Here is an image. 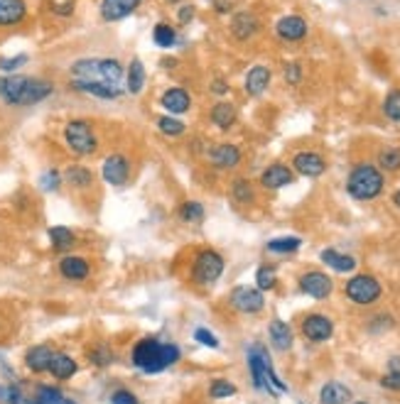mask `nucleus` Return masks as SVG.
<instances>
[{"label":"nucleus","instance_id":"obj_32","mask_svg":"<svg viewBox=\"0 0 400 404\" xmlns=\"http://www.w3.org/2000/svg\"><path fill=\"white\" fill-rule=\"evenodd\" d=\"M62 179L72 189H91L94 187V172L84 164H72L67 172L62 174Z\"/></svg>","mask_w":400,"mask_h":404},{"label":"nucleus","instance_id":"obj_13","mask_svg":"<svg viewBox=\"0 0 400 404\" xmlns=\"http://www.w3.org/2000/svg\"><path fill=\"white\" fill-rule=\"evenodd\" d=\"M101 177L111 187H126L128 179H130V159L121 155V152L109 155L104 159V164H101Z\"/></svg>","mask_w":400,"mask_h":404},{"label":"nucleus","instance_id":"obj_2","mask_svg":"<svg viewBox=\"0 0 400 404\" xmlns=\"http://www.w3.org/2000/svg\"><path fill=\"white\" fill-rule=\"evenodd\" d=\"M55 86L45 79L37 76H20V74H8L0 76V98L8 105H35L52 96Z\"/></svg>","mask_w":400,"mask_h":404},{"label":"nucleus","instance_id":"obj_4","mask_svg":"<svg viewBox=\"0 0 400 404\" xmlns=\"http://www.w3.org/2000/svg\"><path fill=\"white\" fill-rule=\"evenodd\" d=\"M72 76L77 81H99V83H109L116 86L123 81L126 71L123 64L118 59H111V57H96V59H79L72 64Z\"/></svg>","mask_w":400,"mask_h":404},{"label":"nucleus","instance_id":"obj_11","mask_svg":"<svg viewBox=\"0 0 400 404\" xmlns=\"http://www.w3.org/2000/svg\"><path fill=\"white\" fill-rule=\"evenodd\" d=\"M290 167H292V172L300 174V177L319 179L329 169V164H327V159H324V155H319V152L300 150V152H295V155H292Z\"/></svg>","mask_w":400,"mask_h":404},{"label":"nucleus","instance_id":"obj_56","mask_svg":"<svg viewBox=\"0 0 400 404\" xmlns=\"http://www.w3.org/2000/svg\"><path fill=\"white\" fill-rule=\"evenodd\" d=\"M354 404H369V402H354Z\"/></svg>","mask_w":400,"mask_h":404},{"label":"nucleus","instance_id":"obj_37","mask_svg":"<svg viewBox=\"0 0 400 404\" xmlns=\"http://www.w3.org/2000/svg\"><path fill=\"white\" fill-rule=\"evenodd\" d=\"M152 40L155 45L160 47V50H170V47L177 45V30L172 28V25L167 23H157L152 30Z\"/></svg>","mask_w":400,"mask_h":404},{"label":"nucleus","instance_id":"obj_33","mask_svg":"<svg viewBox=\"0 0 400 404\" xmlns=\"http://www.w3.org/2000/svg\"><path fill=\"white\" fill-rule=\"evenodd\" d=\"M376 167L383 174H398L400 172V145H386L378 150Z\"/></svg>","mask_w":400,"mask_h":404},{"label":"nucleus","instance_id":"obj_5","mask_svg":"<svg viewBox=\"0 0 400 404\" xmlns=\"http://www.w3.org/2000/svg\"><path fill=\"white\" fill-rule=\"evenodd\" d=\"M64 145L72 155L91 157L99 150V137L94 132V125L84 118H74L64 125Z\"/></svg>","mask_w":400,"mask_h":404},{"label":"nucleus","instance_id":"obj_43","mask_svg":"<svg viewBox=\"0 0 400 404\" xmlns=\"http://www.w3.org/2000/svg\"><path fill=\"white\" fill-rule=\"evenodd\" d=\"M236 392H238V387L233 385V382L223 380V377H216V380L211 382V387H209L211 400H228V397H233Z\"/></svg>","mask_w":400,"mask_h":404},{"label":"nucleus","instance_id":"obj_40","mask_svg":"<svg viewBox=\"0 0 400 404\" xmlns=\"http://www.w3.org/2000/svg\"><path fill=\"white\" fill-rule=\"evenodd\" d=\"M89 360H91V365H96V368H109V365H113L116 353L111 350L109 343H96L89 350Z\"/></svg>","mask_w":400,"mask_h":404},{"label":"nucleus","instance_id":"obj_25","mask_svg":"<svg viewBox=\"0 0 400 404\" xmlns=\"http://www.w3.org/2000/svg\"><path fill=\"white\" fill-rule=\"evenodd\" d=\"M209 118H211V123L218 127V130H231V127L236 125V120H238V110H236V105H233L231 100H218L214 108H211Z\"/></svg>","mask_w":400,"mask_h":404},{"label":"nucleus","instance_id":"obj_46","mask_svg":"<svg viewBox=\"0 0 400 404\" xmlns=\"http://www.w3.org/2000/svg\"><path fill=\"white\" fill-rule=\"evenodd\" d=\"M62 184H64V179H62V174L57 172V169H47V172L40 177V187L45 191H57Z\"/></svg>","mask_w":400,"mask_h":404},{"label":"nucleus","instance_id":"obj_31","mask_svg":"<svg viewBox=\"0 0 400 404\" xmlns=\"http://www.w3.org/2000/svg\"><path fill=\"white\" fill-rule=\"evenodd\" d=\"M77 370H79L77 360H74L69 353H55V355H52V363H50L52 377H57V380H72V377L77 375Z\"/></svg>","mask_w":400,"mask_h":404},{"label":"nucleus","instance_id":"obj_53","mask_svg":"<svg viewBox=\"0 0 400 404\" xmlns=\"http://www.w3.org/2000/svg\"><path fill=\"white\" fill-rule=\"evenodd\" d=\"M386 373H400V355H393L391 360H388V370Z\"/></svg>","mask_w":400,"mask_h":404},{"label":"nucleus","instance_id":"obj_16","mask_svg":"<svg viewBox=\"0 0 400 404\" xmlns=\"http://www.w3.org/2000/svg\"><path fill=\"white\" fill-rule=\"evenodd\" d=\"M260 28H263V23H260L258 15L250 13V10H241V13H236L231 18V25H228L233 40H238V42H250L260 32Z\"/></svg>","mask_w":400,"mask_h":404},{"label":"nucleus","instance_id":"obj_10","mask_svg":"<svg viewBox=\"0 0 400 404\" xmlns=\"http://www.w3.org/2000/svg\"><path fill=\"white\" fill-rule=\"evenodd\" d=\"M268 365H270V355L263 345H250L248 348V370H250V382H253L255 390H263V392H270L268 385ZM275 397V395H273Z\"/></svg>","mask_w":400,"mask_h":404},{"label":"nucleus","instance_id":"obj_22","mask_svg":"<svg viewBox=\"0 0 400 404\" xmlns=\"http://www.w3.org/2000/svg\"><path fill=\"white\" fill-rule=\"evenodd\" d=\"M28 18V0H0V28H15Z\"/></svg>","mask_w":400,"mask_h":404},{"label":"nucleus","instance_id":"obj_55","mask_svg":"<svg viewBox=\"0 0 400 404\" xmlns=\"http://www.w3.org/2000/svg\"><path fill=\"white\" fill-rule=\"evenodd\" d=\"M23 404H40V402H37V400H35V397H30V400H25Z\"/></svg>","mask_w":400,"mask_h":404},{"label":"nucleus","instance_id":"obj_38","mask_svg":"<svg viewBox=\"0 0 400 404\" xmlns=\"http://www.w3.org/2000/svg\"><path fill=\"white\" fill-rule=\"evenodd\" d=\"M157 130L162 132L165 137H179V135H184L187 125L177 118V115L165 113V115H160V118H157Z\"/></svg>","mask_w":400,"mask_h":404},{"label":"nucleus","instance_id":"obj_36","mask_svg":"<svg viewBox=\"0 0 400 404\" xmlns=\"http://www.w3.org/2000/svg\"><path fill=\"white\" fill-rule=\"evenodd\" d=\"M35 400L40 404H77L74 400L62 395L60 387H52V385H40L35 390Z\"/></svg>","mask_w":400,"mask_h":404},{"label":"nucleus","instance_id":"obj_6","mask_svg":"<svg viewBox=\"0 0 400 404\" xmlns=\"http://www.w3.org/2000/svg\"><path fill=\"white\" fill-rule=\"evenodd\" d=\"M344 294L356 306H373L383 296V284L373 275H354L344 282Z\"/></svg>","mask_w":400,"mask_h":404},{"label":"nucleus","instance_id":"obj_50","mask_svg":"<svg viewBox=\"0 0 400 404\" xmlns=\"http://www.w3.org/2000/svg\"><path fill=\"white\" fill-rule=\"evenodd\" d=\"M194 15H196L194 5H179V8H177V23L179 25H189L191 20H194Z\"/></svg>","mask_w":400,"mask_h":404},{"label":"nucleus","instance_id":"obj_7","mask_svg":"<svg viewBox=\"0 0 400 404\" xmlns=\"http://www.w3.org/2000/svg\"><path fill=\"white\" fill-rule=\"evenodd\" d=\"M223 267H226V260H223L221 253H216L211 248L199 250L194 258V265H191V282L199 287L216 284L218 277L223 275Z\"/></svg>","mask_w":400,"mask_h":404},{"label":"nucleus","instance_id":"obj_26","mask_svg":"<svg viewBox=\"0 0 400 404\" xmlns=\"http://www.w3.org/2000/svg\"><path fill=\"white\" fill-rule=\"evenodd\" d=\"M145 81H148V71L143 67V62L135 57L126 69V91L130 96H140L143 88H145Z\"/></svg>","mask_w":400,"mask_h":404},{"label":"nucleus","instance_id":"obj_8","mask_svg":"<svg viewBox=\"0 0 400 404\" xmlns=\"http://www.w3.org/2000/svg\"><path fill=\"white\" fill-rule=\"evenodd\" d=\"M228 304L231 309H236L238 313H260L265 309V296L258 287H248V284H241V287H233L231 294H228Z\"/></svg>","mask_w":400,"mask_h":404},{"label":"nucleus","instance_id":"obj_41","mask_svg":"<svg viewBox=\"0 0 400 404\" xmlns=\"http://www.w3.org/2000/svg\"><path fill=\"white\" fill-rule=\"evenodd\" d=\"M255 287H258L260 292H270L277 287V272L273 265H260L258 270H255Z\"/></svg>","mask_w":400,"mask_h":404},{"label":"nucleus","instance_id":"obj_20","mask_svg":"<svg viewBox=\"0 0 400 404\" xmlns=\"http://www.w3.org/2000/svg\"><path fill=\"white\" fill-rule=\"evenodd\" d=\"M60 275L69 282H84L91 275V265L82 255H64L60 260Z\"/></svg>","mask_w":400,"mask_h":404},{"label":"nucleus","instance_id":"obj_21","mask_svg":"<svg viewBox=\"0 0 400 404\" xmlns=\"http://www.w3.org/2000/svg\"><path fill=\"white\" fill-rule=\"evenodd\" d=\"M160 105H162L170 115H182L191 108V96L182 86H172L160 96Z\"/></svg>","mask_w":400,"mask_h":404},{"label":"nucleus","instance_id":"obj_28","mask_svg":"<svg viewBox=\"0 0 400 404\" xmlns=\"http://www.w3.org/2000/svg\"><path fill=\"white\" fill-rule=\"evenodd\" d=\"M268 336H270V345L280 353H287L292 348V328L287 326L280 318H273L268 326Z\"/></svg>","mask_w":400,"mask_h":404},{"label":"nucleus","instance_id":"obj_51","mask_svg":"<svg viewBox=\"0 0 400 404\" xmlns=\"http://www.w3.org/2000/svg\"><path fill=\"white\" fill-rule=\"evenodd\" d=\"M381 387L391 392H400V373H386L381 377Z\"/></svg>","mask_w":400,"mask_h":404},{"label":"nucleus","instance_id":"obj_44","mask_svg":"<svg viewBox=\"0 0 400 404\" xmlns=\"http://www.w3.org/2000/svg\"><path fill=\"white\" fill-rule=\"evenodd\" d=\"M25 397L18 385H0V404H23Z\"/></svg>","mask_w":400,"mask_h":404},{"label":"nucleus","instance_id":"obj_47","mask_svg":"<svg viewBox=\"0 0 400 404\" xmlns=\"http://www.w3.org/2000/svg\"><path fill=\"white\" fill-rule=\"evenodd\" d=\"M28 64V54H18V57H3L0 59V71H5V74H13V71H18L20 67H25Z\"/></svg>","mask_w":400,"mask_h":404},{"label":"nucleus","instance_id":"obj_12","mask_svg":"<svg viewBox=\"0 0 400 404\" xmlns=\"http://www.w3.org/2000/svg\"><path fill=\"white\" fill-rule=\"evenodd\" d=\"M300 331L309 343H327L334 336V321L327 313H307L300 321Z\"/></svg>","mask_w":400,"mask_h":404},{"label":"nucleus","instance_id":"obj_42","mask_svg":"<svg viewBox=\"0 0 400 404\" xmlns=\"http://www.w3.org/2000/svg\"><path fill=\"white\" fill-rule=\"evenodd\" d=\"M381 110H383V115L391 120V123H400V88L388 91V96L383 98Z\"/></svg>","mask_w":400,"mask_h":404},{"label":"nucleus","instance_id":"obj_1","mask_svg":"<svg viewBox=\"0 0 400 404\" xmlns=\"http://www.w3.org/2000/svg\"><path fill=\"white\" fill-rule=\"evenodd\" d=\"M182 358V350L177 348L174 343H162L160 338H140L135 345H133V353H130V360L138 370L148 375H155V373H162V370L172 368V365L179 363Z\"/></svg>","mask_w":400,"mask_h":404},{"label":"nucleus","instance_id":"obj_24","mask_svg":"<svg viewBox=\"0 0 400 404\" xmlns=\"http://www.w3.org/2000/svg\"><path fill=\"white\" fill-rule=\"evenodd\" d=\"M319 260H322L324 265H327L329 270H334V272H341V275H346V272H354L356 270V258L354 255H344V253H339V250H334V248H324L322 253H319Z\"/></svg>","mask_w":400,"mask_h":404},{"label":"nucleus","instance_id":"obj_27","mask_svg":"<svg viewBox=\"0 0 400 404\" xmlns=\"http://www.w3.org/2000/svg\"><path fill=\"white\" fill-rule=\"evenodd\" d=\"M72 88L79 93H87V96H94V98H104V100H113L121 96V88L116 86H109V83H99V81H72Z\"/></svg>","mask_w":400,"mask_h":404},{"label":"nucleus","instance_id":"obj_23","mask_svg":"<svg viewBox=\"0 0 400 404\" xmlns=\"http://www.w3.org/2000/svg\"><path fill=\"white\" fill-rule=\"evenodd\" d=\"M52 355H55V350H52L50 345H45V343L32 345L28 353H25V365H28V370H30V373H35V375L50 373Z\"/></svg>","mask_w":400,"mask_h":404},{"label":"nucleus","instance_id":"obj_54","mask_svg":"<svg viewBox=\"0 0 400 404\" xmlns=\"http://www.w3.org/2000/svg\"><path fill=\"white\" fill-rule=\"evenodd\" d=\"M391 204L396 206V209H400V187L393 191V196H391Z\"/></svg>","mask_w":400,"mask_h":404},{"label":"nucleus","instance_id":"obj_18","mask_svg":"<svg viewBox=\"0 0 400 404\" xmlns=\"http://www.w3.org/2000/svg\"><path fill=\"white\" fill-rule=\"evenodd\" d=\"M270 81H273V71H270V67H265V64H255V67L248 69L246 79H243V91H246L248 96H253V98H258V96H263L270 88Z\"/></svg>","mask_w":400,"mask_h":404},{"label":"nucleus","instance_id":"obj_45","mask_svg":"<svg viewBox=\"0 0 400 404\" xmlns=\"http://www.w3.org/2000/svg\"><path fill=\"white\" fill-rule=\"evenodd\" d=\"M282 79H285L287 86H300L302 81V64L300 62H290L282 69Z\"/></svg>","mask_w":400,"mask_h":404},{"label":"nucleus","instance_id":"obj_3","mask_svg":"<svg viewBox=\"0 0 400 404\" xmlns=\"http://www.w3.org/2000/svg\"><path fill=\"white\" fill-rule=\"evenodd\" d=\"M386 189V174L376 162H356L346 174V194L354 201H373Z\"/></svg>","mask_w":400,"mask_h":404},{"label":"nucleus","instance_id":"obj_57","mask_svg":"<svg viewBox=\"0 0 400 404\" xmlns=\"http://www.w3.org/2000/svg\"><path fill=\"white\" fill-rule=\"evenodd\" d=\"M172 3H174V0H172Z\"/></svg>","mask_w":400,"mask_h":404},{"label":"nucleus","instance_id":"obj_9","mask_svg":"<svg viewBox=\"0 0 400 404\" xmlns=\"http://www.w3.org/2000/svg\"><path fill=\"white\" fill-rule=\"evenodd\" d=\"M297 284H300L302 294H307L309 299H317V301L329 299L334 292V279L329 277L327 272H322V270H307L305 275H300Z\"/></svg>","mask_w":400,"mask_h":404},{"label":"nucleus","instance_id":"obj_30","mask_svg":"<svg viewBox=\"0 0 400 404\" xmlns=\"http://www.w3.org/2000/svg\"><path fill=\"white\" fill-rule=\"evenodd\" d=\"M351 402V390L344 382H327L319 390V404H349Z\"/></svg>","mask_w":400,"mask_h":404},{"label":"nucleus","instance_id":"obj_35","mask_svg":"<svg viewBox=\"0 0 400 404\" xmlns=\"http://www.w3.org/2000/svg\"><path fill=\"white\" fill-rule=\"evenodd\" d=\"M300 248H302V238H297V236L273 238V241H268V246H265L268 253H275V255H292Z\"/></svg>","mask_w":400,"mask_h":404},{"label":"nucleus","instance_id":"obj_52","mask_svg":"<svg viewBox=\"0 0 400 404\" xmlns=\"http://www.w3.org/2000/svg\"><path fill=\"white\" fill-rule=\"evenodd\" d=\"M228 88H231V86H228V81H226V79H221V76L211 81V93H214V96H226Z\"/></svg>","mask_w":400,"mask_h":404},{"label":"nucleus","instance_id":"obj_29","mask_svg":"<svg viewBox=\"0 0 400 404\" xmlns=\"http://www.w3.org/2000/svg\"><path fill=\"white\" fill-rule=\"evenodd\" d=\"M228 194H231V201L238 206H250L255 204V184L246 177H236L228 187Z\"/></svg>","mask_w":400,"mask_h":404},{"label":"nucleus","instance_id":"obj_19","mask_svg":"<svg viewBox=\"0 0 400 404\" xmlns=\"http://www.w3.org/2000/svg\"><path fill=\"white\" fill-rule=\"evenodd\" d=\"M143 0H101L99 13L106 23H121L128 15H133L138 8H140Z\"/></svg>","mask_w":400,"mask_h":404},{"label":"nucleus","instance_id":"obj_48","mask_svg":"<svg viewBox=\"0 0 400 404\" xmlns=\"http://www.w3.org/2000/svg\"><path fill=\"white\" fill-rule=\"evenodd\" d=\"M111 404H140V400H138L135 392L121 387V390H116L113 395H111Z\"/></svg>","mask_w":400,"mask_h":404},{"label":"nucleus","instance_id":"obj_17","mask_svg":"<svg viewBox=\"0 0 400 404\" xmlns=\"http://www.w3.org/2000/svg\"><path fill=\"white\" fill-rule=\"evenodd\" d=\"M309 32V23L302 15H285L275 23V35L282 42H302Z\"/></svg>","mask_w":400,"mask_h":404},{"label":"nucleus","instance_id":"obj_15","mask_svg":"<svg viewBox=\"0 0 400 404\" xmlns=\"http://www.w3.org/2000/svg\"><path fill=\"white\" fill-rule=\"evenodd\" d=\"M206 157H209V162L214 169L228 172V169H236L238 164H241L243 152H241V147L233 145V142H216V145L206 152Z\"/></svg>","mask_w":400,"mask_h":404},{"label":"nucleus","instance_id":"obj_14","mask_svg":"<svg viewBox=\"0 0 400 404\" xmlns=\"http://www.w3.org/2000/svg\"><path fill=\"white\" fill-rule=\"evenodd\" d=\"M258 184L265 191H280L290 184H295V172H292L290 164H282V162H273L260 172Z\"/></svg>","mask_w":400,"mask_h":404},{"label":"nucleus","instance_id":"obj_39","mask_svg":"<svg viewBox=\"0 0 400 404\" xmlns=\"http://www.w3.org/2000/svg\"><path fill=\"white\" fill-rule=\"evenodd\" d=\"M177 216L182 223H201L206 216L204 206L199 204V201H184V204H179L177 209Z\"/></svg>","mask_w":400,"mask_h":404},{"label":"nucleus","instance_id":"obj_49","mask_svg":"<svg viewBox=\"0 0 400 404\" xmlns=\"http://www.w3.org/2000/svg\"><path fill=\"white\" fill-rule=\"evenodd\" d=\"M194 341L201 343V345H206V348H218V338L209 331V328H196V331H194Z\"/></svg>","mask_w":400,"mask_h":404},{"label":"nucleus","instance_id":"obj_34","mask_svg":"<svg viewBox=\"0 0 400 404\" xmlns=\"http://www.w3.org/2000/svg\"><path fill=\"white\" fill-rule=\"evenodd\" d=\"M50 241H52V248L64 253V250H72L74 246H77V233L67 226H52L50 228Z\"/></svg>","mask_w":400,"mask_h":404}]
</instances>
